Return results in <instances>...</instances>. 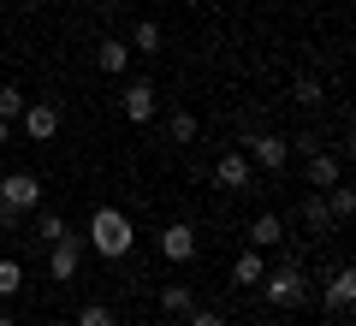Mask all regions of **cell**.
Here are the masks:
<instances>
[{"mask_svg":"<svg viewBox=\"0 0 356 326\" xmlns=\"http://www.w3.org/2000/svg\"><path fill=\"white\" fill-rule=\"evenodd\" d=\"M119 107H125V119H131V125H154V113H161V95H154V83H149V77H131V83H125V95H119Z\"/></svg>","mask_w":356,"mask_h":326,"instance_id":"5","label":"cell"},{"mask_svg":"<svg viewBox=\"0 0 356 326\" xmlns=\"http://www.w3.org/2000/svg\"><path fill=\"white\" fill-rule=\"evenodd\" d=\"M291 101H297V107H321V101H327V89H321V77H315V72H303V77L291 83Z\"/></svg>","mask_w":356,"mask_h":326,"instance_id":"19","label":"cell"},{"mask_svg":"<svg viewBox=\"0 0 356 326\" xmlns=\"http://www.w3.org/2000/svg\"><path fill=\"white\" fill-rule=\"evenodd\" d=\"M131 238H137V231H131V213H125V208H95V213H89L83 243L102 255V261H125V255H131Z\"/></svg>","mask_w":356,"mask_h":326,"instance_id":"1","label":"cell"},{"mask_svg":"<svg viewBox=\"0 0 356 326\" xmlns=\"http://www.w3.org/2000/svg\"><path fill=\"white\" fill-rule=\"evenodd\" d=\"M161 24H154V18H143V24L137 30H131V54H161Z\"/></svg>","mask_w":356,"mask_h":326,"instance_id":"18","label":"cell"},{"mask_svg":"<svg viewBox=\"0 0 356 326\" xmlns=\"http://www.w3.org/2000/svg\"><path fill=\"white\" fill-rule=\"evenodd\" d=\"M54 238H65V220L60 213H36V243H54Z\"/></svg>","mask_w":356,"mask_h":326,"instance_id":"23","label":"cell"},{"mask_svg":"<svg viewBox=\"0 0 356 326\" xmlns=\"http://www.w3.org/2000/svg\"><path fill=\"white\" fill-rule=\"evenodd\" d=\"M77 326H119V314L107 309V302H83V309H77Z\"/></svg>","mask_w":356,"mask_h":326,"instance_id":"21","label":"cell"},{"mask_svg":"<svg viewBox=\"0 0 356 326\" xmlns=\"http://www.w3.org/2000/svg\"><path fill=\"white\" fill-rule=\"evenodd\" d=\"M303 226L315 231V238H327V231L339 226V220H332V208H327V196H321V190H309V196H303Z\"/></svg>","mask_w":356,"mask_h":326,"instance_id":"14","label":"cell"},{"mask_svg":"<svg viewBox=\"0 0 356 326\" xmlns=\"http://www.w3.org/2000/svg\"><path fill=\"white\" fill-rule=\"evenodd\" d=\"M161 309L172 314V320H184V314L196 309V291L191 285H161Z\"/></svg>","mask_w":356,"mask_h":326,"instance_id":"16","label":"cell"},{"mask_svg":"<svg viewBox=\"0 0 356 326\" xmlns=\"http://www.w3.org/2000/svg\"><path fill=\"white\" fill-rule=\"evenodd\" d=\"M95 65H102L107 77H125L131 72V42L125 36H102L95 42Z\"/></svg>","mask_w":356,"mask_h":326,"instance_id":"11","label":"cell"},{"mask_svg":"<svg viewBox=\"0 0 356 326\" xmlns=\"http://www.w3.org/2000/svg\"><path fill=\"white\" fill-rule=\"evenodd\" d=\"M214 184L226 190V196H243V190L255 184V166H250V154H243V149H226V154L214 161Z\"/></svg>","mask_w":356,"mask_h":326,"instance_id":"4","label":"cell"},{"mask_svg":"<svg viewBox=\"0 0 356 326\" xmlns=\"http://www.w3.org/2000/svg\"><path fill=\"white\" fill-rule=\"evenodd\" d=\"M18 125H24L30 142H54V137H60V107H54V101H24Z\"/></svg>","mask_w":356,"mask_h":326,"instance_id":"8","label":"cell"},{"mask_svg":"<svg viewBox=\"0 0 356 326\" xmlns=\"http://www.w3.org/2000/svg\"><path fill=\"white\" fill-rule=\"evenodd\" d=\"M0 202L18 208V213H36L42 208V178L36 172H6V178H0Z\"/></svg>","mask_w":356,"mask_h":326,"instance_id":"6","label":"cell"},{"mask_svg":"<svg viewBox=\"0 0 356 326\" xmlns=\"http://www.w3.org/2000/svg\"><path fill=\"white\" fill-rule=\"evenodd\" d=\"M161 255H166V261H172V267L196 261V231L184 226V220H178V226H166V231H161Z\"/></svg>","mask_w":356,"mask_h":326,"instance_id":"10","label":"cell"},{"mask_svg":"<svg viewBox=\"0 0 356 326\" xmlns=\"http://www.w3.org/2000/svg\"><path fill=\"white\" fill-rule=\"evenodd\" d=\"M0 326H18V320H13V314H0Z\"/></svg>","mask_w":356,"mask_h":326,"instance_id":"28","label":"cell"},{"mask_svg":"<svg viewBox=\"0 0 356 326\" xmlns=\"http://www.w3.org/2000/svg\"><path fill=\"white\" fill-rule=\"evenodd\" d=\"M184 326H226V314H220V309H191Z\"/></svg>","mask_w":356,"mask_h":326,"instance_id":"25","label":"cell"},{"mask_svg":"<svg viewBox=\"0 0 356 326\" xmlns=\"http://www.w3.org/2000/svg\"><path fill=\"white\" fill-rule=\"evenodd\" d=\"M77 267H83V238H77V231L54 238V243H48V273L60 279V285H72V279H77Z\"/></svg>","mask_w":356,"mask_h":326,"instance_id":"7","label":"cell"},{"mask_svg":"<svg viewBox=\"0 0 356 326\" xmlns=\"http://www.w3.org/2000/svg\"><path fill=\"white\" fill-rule=\"evenodd\" d=\"M18 291H24V267L0 255V297H18Z\"/></svg>","mask_w":356,"mask_h":326,"instance_id":"22","label":"cell"},{"mask_svg":"<svg viewBox=\"0 0 356 326\" xmlns=\"http://www.w3.org/2000/svg\"><path fill=\"white\" fill-rule=\"evenodd\" d=\"M321 196H327V208H332V220H339V226H344V220H350V213H356V190L344 184V178H339V184H332V190H321Z\"/></svg>","mask_w":356,"mask_h":326,"instance_id":"17","label":"cell"},{"mask_svg":"<svg viewBox=\"0 0 356 326\" xmlns=\"http://www.w3.org/2000/svg\"><path fill=\"white\" fill-rule=\"evenodd\" d=\"M243 154H250V166H261V172H285V166H291V137L243 131Z\"/></svg>","mask_w":356,"mask_h":326,"instance_id":"3","label":"cell"},{"mask_svg":"<svg viewBox=\"0 0 356 326\" xmlns=\"http://www.w3.org/2000/svg\"><path fill=\"white\" fill-rule=\"evenodd\" d=\"M166 131H172V142H196V131H202V125H196V113H172V125H166Z\"/></svg>","mask_w":356,"mask_h":326,"instance_id":"24","label":"cell"},{"mask_svg":"<svg viewBox=\"0 0 356 326\" xmlns=\"http://www.w3.org/2000/svg\"><path fill=\"white\" fill-rule=\"evenodd\" d=\"M303 178H309V190H332L344 178V161L332 149H315V154H303Z\"/></svg>","mask_w":356,"mask_h":326,"instance_id":"9","label":"cell"},{"mask_svg":"<svg viewBox=\"0 0 356 326\" xmlns=\"http://www.w3.org/2000/svg\"><path fill=\"white\" fill-rule=\"evenodd\" d=\"M24 89H18V83H0V119H6V125H18V113H24Z\"/></svg>","mask_w":356,"mask_h":326,"instance_id":"20","label":"cell"},{"mask_svg":"<svg viewBox=\"0 0 356 326\" xmlns=\"http://www.w3.org/2000/svg\"><path fill=\"white\" fill-rule=\"evenodd\" d=\"M6 142H13V125H6V119H0V149H6Z\"/></svg>","mask_w":356,"mask_h":326,"instance_id":"27","label":"cell"},{"mask_svg":"<svg viewBox=\"0 0 356 326\" xmlns=\"http://www.w3.org/2000/svg\"><path fill=\"white\" fill-rule=\"evenodd\" d=\"M24 220H30V213H18V208L0 202V231H24Z\"/></svg>","mask_w":356,"mask_h":326,"instance_id":"26","label":"cell"},{"mask_svg":"<svg viewBox=\"0 0 356 326\" xmlns=\"http://www.w3.org/2000/svg\"><path fill=\"white\" fill-rule=\"evenodd\" d=\"M261 273H267V255L261 250H243L238 261H232V285H261Z\"/></svg>","mask_w":356,"mask_h":326,"instance_id":"15","label":"cell"},{"mask_svg":"<svg viewBox=\"0 0 356 326\" xmlns=\"http://www.w3.org/2000/svg\"><path fill=\"white\" fill-rule=\"evenodd\" d=\"M261 297L273 302V309H303V302H309V273H303V261L285 255L280 267H267V273H261Z\"/></svg>","mask_w":356,"mask_h":326,"instance_id":"2","label":"cell"},{"mask_svg":"<svg viewBox=\"0 0 356 326\" xmlns=\"http://www.w3.org/2000/svg\"><path fill=\"white\" fill-rule=\"evenodd\" d=\"M350 302H356V273H350V267H339V273L327 279V309L332 314H350Z\"/></svg>","mask_w":356,"mask_h":326,"instance_id":"13","label":"cell"},{"mask_svg":"<svg viewBox=\"0 0 356 326\" xmlns=\"http://www.w3.org/2000/svg\"><path fill=\"white\" fill-rule=\"evenodd\" d=\"M280 243H285V220H280V213H255V220H250V250H280Z\"/></svg>","mask_w":356,"mask_h":326,"instance_id":"12","label":"cell"}]
</instances>
